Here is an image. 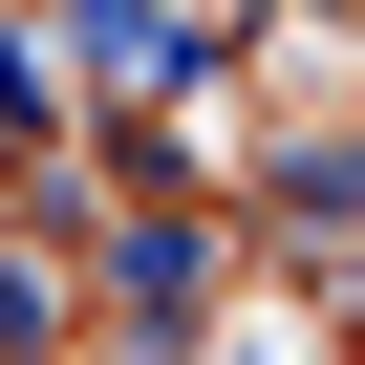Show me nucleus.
<instances>
[{
	"label": "nucleus",
	"instance_id": "1",
	"mask_svg": "<svg viewBox=\"0 0 365 365\" xmlns=\"http://www.w3.org/2000/svg\"><path fill=\"white\" fill-rule=\"evenodd\" d=\"M237 365H279V344H237Z\"/></svg>",
	"mask_w": 365,
	"mask_h": 365
}]
</instances>
